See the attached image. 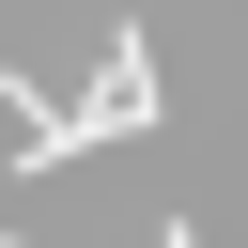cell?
Segmentation results:
<instances>
[{
	"instance_id": "cell-1",
	"label": "cell",
	"mask_w": 248,
	"mask_h": 248,
	"mask_svg": "<svg viewBox=\"0 0 248 248\" xmlns=\"http://www.w3.org/2000/svg\"><path fill=\"white\" fill-rule=\"evenodd\" d=\"M62 124H78V155H93V140H124V124H155V62H140V31H108L93 108H62Z\"/></svg>"
}]
</instances>
